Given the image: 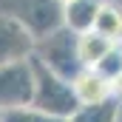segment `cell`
I'll return each instance as SVG.
<instances>
[{"label":"cell","instance_id":"52a82bcc","mask_svg":"<svg viewBox=\"0 0 122 122\" xmlns=\"http://www.w3.org/2000/svg\"><path fill=\"white\" fill-rule=\"evenodd\" d=\"M102 3L105 0H68V3H62V23H65V29H71L74 34L91 31Z\"/></svg>","mask_w":122,"mask_h":122},{"label":"cell","instance_id":"7a4b0ae2","mask_svg":"<svg viewBox=\"0 0 122 122\" xmlns=\"http://www.w3.org/2000/svg\"><path fill=\"white\" fill-rule=\"evenodd\" d=\"M80 34H74L71 29H57L51 31L48 37H43V40H37V46H34V54L40 57V60L46 62L54 74H60L62 80H74L85 65L80 60Z\"/></svg>","mask_w":122,"mask_h":122},{"label":"cell","instance_id":"9c48e42d","mask_svg":"<svg viewBox=\"0 0 122 122\" xmlns=\"http://www.w3.org/2000/svg\"><path fill=\"white\" fill-rule=\"evenodd\" d=\"M119 119V102L117 97H108L102 102H94V105H80L68 122H117Z\"/></svg>","mask_w":122,"mask_h":122},{"label":"cell","instance_id":"4fadbf2b","mask_svg":"<svg viewBox=\"0 0 122 122\" xmlns=\"http://www.w3.org/2000/svg\"><path fill=\"white\" fill-rule=\"evenodd\" d=\"M111 88H114V97H117V99H122V74L111 82Z\"/></svg>","mask_w":122,"mask_h":122},{"label":"cell","instance_id":"5bb4252c","mask_svg":"<svg viewBox=\"0 0 122 122\" xmlns=\"http://www.w3.org/2000/svg\"><path fill=\"white\" fill-rule=\"evenodd\" d=\"M62 3H68V0H62Z\"/></svg>","mask_w":122,"mask_h":122},{"label":"cell","instance_id":"8992f818","mask_svg":"<svg viewBox=\"0 0 122 122\" xmlns=\"http://www.w3.org/2000/svg\"><path fill=\"white\" fill-rule=\"evenodd\" d=\"M71 85H74V94H77L80 105H94V102H102V99L114 97L111 82H108L105 77H99L94 68H82V71L71 80Z\"/></svg>","mask_w":122,"mask_h":122},{"label":"cell","instance_id":"3957f363","mask_svg":"<svg viewBox=\"0 0 122 122\" xmlns=\"http://www.w3.org/2000/svg\"><path fill=\"white\" fill-rule=\"evenodd\" d=\"M34 99V68L31 57L0 62V111L23 108Z\"/></svg>","mask_w":122,"mask_h":122},{"label":"cell","instance_id":"8fae6325","mask_svg":"<svg viewBox=\"0 0 122 122\" xmlns=\"http://www.w3.org/2000/svg\"><path fill=\"white\" fill-rule=\"evenodd\" d=\"M0 122H68L62 117H51L34 105H23V108H9V111H0Z\"/></svg>","mask_w":122,"mask_h":122},{"label":"cell","instance_id":"7c38bea8","mask_svg":"<svg viewBox=\"0 0 122 122\" xmlns=\"http://www.w3.org/2000/svg\"><path fill=\"white\" fill-rule=\"evenodd\" d=\"M94 71H97L99 77H105L108 82H114V80L122 74V48H119V46H114L102 60L94 65Z\"/></svg>","mask_w":122,"mask_h":122},{"label":"cell","instance_id":"ba28073f","mask_svg":"<svg viewBox=\"0 0 122 122\" xmlns=\"http://www.w3.org/2000/svg\"><path fill=\"white\" fill-rule=\"evenodd\" d=\"M77 43H80V60H82V65H85V68H94L97 62H99L108 51H111V48H114V46H117L114 40H108L105 34H99L97 29L82 31Z\"/></svg>","mask_w":122,"mask_h":122},{"label":"cell","instance_id":"30bf717a","mask_svg":"<svg viewBox=\"0 0 122 122\" xmlns=\"http://www.w3.org/2000/svg\"><path fill=\"white\" fill-rule=\"evenodd\" d=\"M94 29L119 46V43H122V9H119V6H114V3H102Z\"/></svg>","mask_w":122,"mask_h":122},{"label":"cell","instance_id":"277c9868","mask_svg":"<svg viewBox=\"0 0 122 122\" xmlns=\"http://www.w3.org/2000/svg\"><path fill=\"white\" fill-rule=\"evenodd\" d=\"M9 14L20 17L37 40H43L51 31L65 26L62 23V0H17L14 11H9Z\"/></svg>","mask_w":122,"mask_h":122},{"label":"cell","instance_id":"5b68a950","mask_svg":"<svg viewBox=\"0 0 122 122\" xmlns=\"http://www.w3.org/2000/svg\"><path fill=\"white\" fill-rule=\"evenodd\" d=\"M37 37L29 31V26L14 14H0V62L26 60L34 54Z\"/></svg>","mask_w":122,"mask_h":122},{"label":"cell","instance_id":"6da1fadb","mask_svg":"<svg viewBox=\"0 0 122 122\" xmlns=\"http://www.w3.org/2000/svg\"><path fill=\"white\" fill-rule=\"evenodd\" d=\"M31 68H34V99H31V105L51 114V117L68 119L80 108L74 85L68 80H62L60 74H54L37 54H31Z\"/></svg>","mask_w":122,"mask_h":122}]
</instances>
